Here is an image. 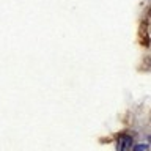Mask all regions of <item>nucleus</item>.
<instances>
[{"mask_svg": "<svg viewBox=\"0 0 151 151\" xmlns=\"http://www.w3.org/2000/svg\"><path fill=\"white\" fill-rule=\"evenodd\" d=\"M132 146L131 135H120L116 139V151H129Z\"/></svg>", "mask_w": 151, "mask_h": 151, "instance_id": "nucleus-1", "label": "nucleus"}, {"mask_svg": "<svg viewBox=\"0 0 151 151\" xmlns=\"http://www.w3.org/2000/svg\"><path fill=\"white\" fill-rule=\"evenodd\" d=\"M132 151H148V145H146V143H139V145L134 146V150H132Z\"/></svg>", "mask_w": 151, "mask_h": 151, "instance_id": "nucleus-2", "label": "nucleus"}, {"mask_svg": "<svg viewBox=\"0 0 151 151\" xmlns=\"http://www.w3.org/2000/svg\"><path fill=\"white\" fill-rule=\"evenodd\" d=\"M150 143H151V135H150Z\"/></svg>", "mask_w": 151, "mask_h": 151, "instance_id": "nucleus-3", "label": "nucleus"}]
</instances>
